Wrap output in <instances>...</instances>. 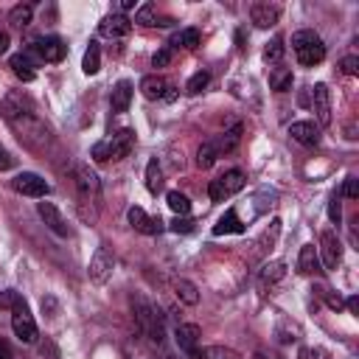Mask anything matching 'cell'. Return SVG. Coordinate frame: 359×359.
Listing matches in <instances>:
<instances>
[{"label":"cell","mask_w":359,"mask_h":359,"mask_svg":"<svg viewBox=\"0 0 359 359\" xmlns=\"http://www.w3.org/2000/svg\"><path fill=\"white\" fill-rule=\"evenodd\" d=\"M309 107L320 126H331V90L325 84H314L309 93Z\"/></svg>","instance_id":"11"},{"label":"cell","mask_w":359,"mask_h":359,"mask_svg":"<svg viewBox=\"0 0 359 359\" xmlns=\"http://www.w3.org/2000/svg\"><path fill=\"white\" fill-rule=\"evenodd\" d=\"M339 70H342L345 76H356V73H359V56H345V59L339 62Z\"/></svg>","instance_id":"42"},{"label":"cell","mask_w":359,"mask_h":359,"mask_svg":"<svg viewBox=\"0 0 359 359\" xmlns=\"http://www.w3.org/2000/svg\"><path fill=\"white\" fill-rule=\"evenodd\" d=\"M132 93H135V87H132V81H126V79H121L115 87H112V95H109V104H112V112H126L129 109V104H132Z\"/></svg>","instance_id":"20"},{"label":"cell","mask_w":359,"mask_h":359,"mask_svg":"<svg viewBox=\"0 0 359 359\" xmlns=\"http://www.w3.org/2000/svg\"><path fill=\"white\" fill-rule=\"evenodd\" d=\"M129 224L137 230V233H143V236H157L160 230H163V222H160V216H149L143 208H137V205H132L129 208Z\"/></svg>","instance_id":"13"},{"label":"cell","mask_w":359,"mask_h":359,"mask_svg":"<svg viewBox=\"0 0 359 359\" xmlns=\"http://www.w3.org/2000/svg\"><path fill=\"white\" fill-rule=\"evenodd\" d=\"M8 65H11V70H14L17 79H22V81H34L36 79V70H34L36 67V59L31 53H25V50L22 53H14Z\"/></svg>","instance_id":"19"},{"label":"cell","mask_w":359,"mask_h":359,"mask_svg":"<svg viewBox=\"0 0 359 359\" xmlns=\"http://www.w3.org/2000/svg\"><path fill=\"white\" fill-rule=\"evenodd\" d=\"M328 219H331L334 224H339V222H342V208H339V194H331V199H328Z\"/></svg>","instance_id":"40"},{"label":"cell","mask_w":359,"mask_h":359,"mask_svg":"<svg viewBox=\"0 0 359 359\" xmlns=\"http://www.w3.org/2000/svg\"><path fill=\"white\" fill-rule=\"evenodd\" d=\"M199 45V31L196 28H182L171 36V48H185V50H194Z\"/></svg>","instance_id":"31"},{"label":"cell","mask_w":359,"mask_h":359,"mask_svg":"<svg viewBox=\"0 0 359 359\" xmlns=\"http://www.w3.org/2000/svg\"><path fill=\"white\" fill-rule=\"evenodd\" d=\"M283 53H286V45H283V36L278 34L272 42H266V48H264V59H266L269 65H280Z\"/></svg>","instance_id":"35"},{"label":"cell","mask_w":359,"mask_h":359,"mask_svg":"<svg viewBox=\"0 0 359 359\" xmlns=\"http://www.w3.org/2000/svg\"><path fill=\"white\" fill-rule=\"evenodd\" d=\"M165 87H168V81H165L163 76H157V73H149V76L140 79V93H143V98H149V101L163 98V95H165Z\"/></svg>","instance_id":"21"},{"label":"cell","mask_w":359,"mask_h":359,"mask_svg":"<svg viewBox=\"0 0 359 359\" xmlns=\"http://www.w3.org/2000/svg\"><path fill=\"white\" fill-rule=\"evenodd\" d=\"M241 188H244V171H241V168H230V171H224L222 177L210 180L208 194H210L213 202H224V199H230L233 194H238Z\"/></svg>","instance_id":"6"},{"label":"cell","mask_w":359,"mask_h":359,"mask_svg":"<svg viewBox=\"0 0 359 359\" xmlns=\"http://www.w3.org/2000/svg\"><path fill=\"white\" fill-rule=\"evenodd\" d=\"M300 359H328V353L320 351V348H303L300 351Z\"/></svg>","instance_id":"45"},{"label":"cell","mask_w":359,"mask_h":359,"mask_svg":"<svg viewBox=\"0 0 359 359\" xmlns=\"http://www.w3.org/2000/svg\"><path fill=\"white\" fill-rule=\"evenodd\" d=\"M317 255H320V266H325L328 272L342 264V241H339V236L334 230H323L320 233Z\"/></svg>","instance_id":"8"},{"label":"cell","mask_w":359,"mask_h":359,"mask_svg":"<svg viewBox=\"0 0 359 359\" xmlns=\"http://www.w3.org/2000/svg\"><path fill=\"white\" fill-rule=\"evenodd\" d=\"M280 17V8L275 3H252L250 6V20L255 28H272Z\"/></svg>","instance_id":"16"},{"label":"cell","mask_w":359,"mask_h":359,"mask_svg":"<svg viewBox=\"0 0 359 359\" xmlns=\"http://www.w3.org/2000/svg\"><path fill=\"white\" fill-rule=\"evenodd\" d=\"M345 137H348V140H356V123H353V121L345 126Z\"/></svg>","instance_id":"50"},{"label":"cell","mask_w":359,"mask_h":359,"mask_svg":"<svg viewBox=\"0 0 359 359\" xmlns=\"http://www.w3.org/2000/svg\"><path fill=\"white\" fill-rule=\"evenodd\" d=\"M297 269H300L303 275H314V272H320V255H317V247H314V244H303V247H300Z\"/></svg>","instance_id":"23"},{"label":"cell","mask_w":359,"mask_h":359,"mask_svg":"<svg viewBox=\"0 0 359 359\" xmlns=\"http://www.w3.org/2000/svg\"><path fill=\"white\" fill-rule=\"evenodd\" d=\"M0 359H14V353H11V348H8V342L0 337Z\"/></svg>","instance_id":"49"},{"label":"cell","mask_w":359,"mask_h":359,"mask_svg":"<svg viewBox=\"0 0 359 359\" xmlns=\"http://www.w3.org/2000/svg\"><path fill=\"white\" fill-rule=\"evenodd\" d=\"M199 337H202V331H199V325H194V323H182V325H177V331H174V339H177L180 351L188 353V359L196 353Z\"/></svg>","instance_id":"15"},{"label":"cell","mask_w":359,"mask_h":359,"mask_svg":"<svg viewBox=\"0 0 359 359\" xmlns=\"http://www.w3.org/2000/svg\"><path fill=\"white\" fill-rule=\"evenodd\" d=\"M107 143H109V160H123L135 149V132L132 129H118Z\"/></svg>","instance_id":"17"},{"label":"cell","mask_w":359,"mask_h":359,"mask_svg":"<svg viewBox=\"0 0 359 359\" xmlns=\"http://www.w3.org/2000/svg\"><path fill=\"white\" fill-rule=\"evenodd\" d=\"M323 294H325V300H328L331 309H337V311L342 309V297H339V294H331V292H325V289H323Z\"/></svg>","instance_id":"47"},{"label":"cell","mask_w":359,"mask_h":359,"mask_svg":"<svg viewBox=\"0 0 359 359\" xmlns=\"http://www.w3.org/2000/svg\"><path fill=\"white\" fill-rule=\"evenodd\" d=\"M342 196H348V199H359V180H356V177H345Z\"/></svg>","instance_id":"43"},{"label":"cell","mask_w":359,"mask_h":359,"mask_svg":"<svg viewBox=\"0 0 359 359\" xmlns=\"http://www.w3.org/2000/svg\"><path fill=\"white\" fill-rule=\"evenodd\" d=\"M14 297H17V292H14V289H6V292H0V309H11Z\"/></svg>","instance_id":"46"},{"label":"cell","mask_w":359,"mask_h":359,"mask_svg":"<svg viewBox=\"0 0 359 359\" xmlns=\"http://www.w3.org/2000/svg\"><path fill=\"white\" fill-rule=\"evenodd\" d=\"M11 165H14V157H8L6 149H0V171H8Z\"/></svg>","instance_id":"48"},{"label":"cell","mask_w":359,"mask_h":359,"mask_svg":"<svg viewBox=\"0 0 359 359\" xmlns=\"http://www.w3.org/2000/svg\"><path fill=\"white\" fill-rule=\"evenodd\" d=\"M283 275H286V261H269V264L261 266L258 283H261V289H266V286H275Z\"/></svg>","instance_id":"24"},{"label":"cell","mask_w":359,"mask_h":359,"mask_svg":"<svg viewBox=\"0 0 359 359\" xmlns=\"http://www.w3.org/2000/svg\"><path fill=\"white\" fill-rule=\"evenodd\" d=\"M135 22H140V25H157V6L154 3H143L135 11Z\"/></svg>","instance_id":"37"},{"label":"cell","mask_w":359,"mask_h":359,"mask_svg":"<svg viewBox=\"0 0 359 359\" xmlns=\"http://www.w3.org/2000/svg\"><path fill=\"white\" fill-rule=\"evenodd\" d=\"M171 289H174L177 300H182L185 306H196L199 303V289L191 280H185V278H174L171 280Z\"/></svg>","instance_id":"26"},{"label":"cell","mask_w":359,"mask_h":359,"mask_svg":"<svg viewBox=\"0 0 359 359\" xmlns=\"http://www.w3.org/2000/svg\"><path fill=\"white\" fill-rule=\"evenodd\" d=\"M8 311H11V328H14L17 339L20 342H34L36 339V323H34V314H31L28 303L17 294Z\"/></svg>","instance_id":"5"},{"label":"cell","mask_w":359,"mask_h":359,"mask_svg":"<svg viewBox=\"0 0 359 359\" xmlns=\"http://www.w3.org/2000/svg\"><path fill=\"white\" fill-rule=\"evenodd\" d=\"M163 98H165V101H174V98H177V90H174V87L168 84V87H165V95H163Z\"/></svg>","instance_id":"52"},{"label":"cell","mask_w":359,"mask_h":359,"mask_svg":"<svg viewBox=\"0 0 359 359\" xmlns=\"http://www.w3.org/2000/svg\"><path fill=\"white\" fill-rule=\"evenodd\" d=\"M165 202H168V208H171L177 216H188V213H191V199H188L185 194H180V191H168V194H165Z\"/></svg>","instance_id":"34"},{"label":"cell","mask_w":359,"mask_h":359,"mask_svg":"<svg viewBox=\"0 0 359 359\" xmlns=\"http://www.w3.org/2000/svg\"><path fill=\"white\" fill-rule=\"evenodd\" d=\"M0 112H3V118L14 126L17 137H20L28 149L45 151V146H48V140H50V132H48V126L34 115V109H31L22 98L8 95V98L0 104Z\"/></svg>","instance_id":"1"},{"label":"cell","mask_w":359,"mask_h":359,"mask_svg":"<svg viewBox=\"0 0 359 359\" xmlns=\"http://www.w3.org/2000/svg\"><path fill=\"white\" fill-rule=\"evenodd\" d=\"M191 359H244V356L227 345H205V348H196Z\"/></svg>","instance_id":"25"},{"label":"cell","mask_w":359,"mask_h":359,"mask_svg":"<svg viewBox=\"0 0 359 359\" xmlns=\"http://www.w3.org/2000/svg\"><path fill=\"white\" fill-rule=\"evenodd\" d=\"M348 309L356 314V311H359V300H356V297H348Z\"/></svg>","instance_id":"53"},{"label":"cell","mask_w":359,"mask_h":359,"mask_svg":"<svg viewBox=\"0 0 359 359\" xmlns=\"http://www.w3.org/2000/svg\"><path fill=\"white\" fill-rule=\"evenodd\" d=\"M36 213L42 216V222L48 224L50 233H56V236H70V227H67V222L62 219V213H59V208H56L53 202H36Z\"/></svg>","instance_id":"14"},{"label":"cell","mask_w":359,"mask_h":359,"mask_svg":"<svg viewBox=\"0 0 359 359\" xmlns=\"http://www.w3.org/2000/svg\"><path fill=\"white\" fill-rule=\"evenodd\" d=\"M208 81H210V73H208V70H196V73L188 79L185 90H188V93H202V90L208 87Z\"/></svg>","instance_id":"38"},{"label":"cell","mask_w":359,"mask_h":359,"mask_svg":"<svg viewBox=\"0 0 359 359\" xmlns=\"http://www.w3.org/2000/svg\"><path fill=\"white\" fill-rule=\"evenodd\" d=\"M132 306H135V320H137L140 334L160 345V342H163V320H160V314H157V311L151 309V303H149L146 297H140V294L132 297Z\"/></svg>","instance_id":"4"},{"label":"cell","mask_w":359,"mask_h":359,"mask_svg":"<svg viewBox=\"0 0 359 359\" xmlns=\"http://www.w3.org/2000/svg\"><path fill=\"white\" fill-rule=\"evenodd\" d=\"M76 191H79L81 219L93 222L98 216V205H101V182H98V174L84 163L76 165Z\"/></svg>","instance_id":"2"},{"label":"cell","mask_w":359,"mask_h":359,"mask_svg":"<svg viewBox=\"0 0 359 359\" xmlns=\"http://www.w3.org/2000/svg\"><path fill=\"white\" fill-rule=\"evenodd\" d=\"M146 188H149V194H160L163 191V171H160L157 160L146 163Z\"/></svg>","instance_id":"33"},{"label":"cell","mask_w":359,"mask_h":359,"mask_svg":"<svg viewBox=\"0 0 359 359\" xmlns=\"http://www.w3.org/2000/svg\"><path fill=\"white\" fill-rule=\"evenodd\" d=\"M11 188H14L17 194L34 196V199H42V196L50 194V185H48L39 174H34V171H20V174L11 180Z\"/></svg>","instance_id":"10"},{"label":"cell","mask_w":359,"mask_h":359,"mask_svg":"<svg viewBox=\"0 0 359 359\" xmlns=\"http://www.w3.org/2000/svg\"><path fill=\"white\" fill-rule=\"evenodd\" d=\"M90 157H93L95 163H107V160H109V143H107V140H98V143L90 149Z\"/></svg>","instance_id":"39"},{"label":"cell","mask_w":359,"mask_h":359,"mask_svg":"<svg viewBox=\"0 0 359 359\" xmlns=\"http://www.w3.org/2000/svg\"><path fill=\"white\" fill-rule=\"evenodd\" d=\"M292 50H294V56H297V62H300L303 67H314V65H320V62L325 59V45H323V39H320L314 31H309V28L292 34Z\"/></svg>","instance_id":"3"},{"label":"cell","mask_w":359,"mask_h":359,"mask_svg":"<svg viewBox=\"0 0 359 359\" xmlns=\"http://www.w3.org/2000/svg\"><path fill=\"white\" fill-rule=\"evenodd\" d=\"M227 233H244V224H241V219H238V213L233 208H227L219 216V222L213 224V236H227Z\"/></svg>","instance_id":"22"},{"label":"cell","mask_w":359,"mask_h":359,"mask_svg":"<svg viewBox=\"0 0 359 359\" xmlns=\"http://www.w3.org/2000/svg\"><path fill=\"white\" fill-rule=\"evenodd\" d=\"M216 140V149H219V154H227V151H233L236 146H238V140H241V123H233L224 135H219V137H213Z\"/></svg>","instance_id":"28"},{"label":"cell","mask_w":359,"mask_h":359,"mask_svg":"<svg viewBox=\"0 0 359 359\" xmlns=\"http://www.w3.org/2000/svg\"><path fill=\"white\" fill-rule=\"evenodd\" d=\"M81 70H84L87 76H95V73L101 70V48H98V42H90V45H87L84 59H81Z\"/></svg>","instance_id":"30"},{"label":"cell","mask_w":359,"mask_h":359,"mask_svg":"<svg viewBox=\"0 0 359 359\" xmlns=\"http://www.w3.org/2000/svg\"><path fill=\"white\" fill-rule=\"evenodd\" d=\"M31 17H34V6H31V3H20V6H14V8L8 11V22H11V28H17V31H22V28L31 22Z\"/></svg>","instance_id":"29"},{"label":"cell","mask_w":359,"mask_h":359,"mask_svg":"<svg viewBox=\"0 0 359 359\" xmlns=\"http://www.w3.org/2000/svg\"><path fill=\"white\" fill-rule=\"evenodd\" d=\"M168 62H171V48L157 50V53H154V59H151V65H154V67H165Z\"/></svg>","instance_id":"44"},{"label":"cell","mask_w":359,"mask_h":359,"mask_svg":"<svg viewBox=\"0 0 359 359\" xmlns=\"http://www.w3.org/2000/svg\"><path fill=\"white\" fill-rule=\"evenodd\" d=\"M132 6H135V0H123V3H121V11H126V8H132Z\"/></svg>","instance_id":"54"},{"label":"cell","mask_w":359,"mask_h":359,"mask_svg":"<svg viewBox=\"0 0 359 359\" xmlns=\"http://www.w3.org/2000/svg\"><path fill=\"white\" fill-rule=\"evenodd\" d=\"M112 269H115V255L109 252L107 244H98V250L90 258V269H87L90 272V280L98 283V286H104L112 278Z\"/></svg>","instance_id":"9"},{"label":"cell","mask_w":359,"mask_h":359,"mask_svg":"<svg viewBox=\"0 0 359 359\" xmlns=\"http://www.w3.org/2000/svg\"><path fill=\"white\" fill-rule=\"evenodd\" d=\"M278 233H280V219H272V222H269V227L261 233V238H258V244H255V247H258V252H266V250L275 244Z\"/></svg>","instance_id":"36"},{"label":"cell","mask_w":359,"mask_h":359,"mask_svg":"<svg viewBox=\"0 0 359 359\" xmlns=\"http://www.w3.org/2000/svg\"><path fill=\"white\" fill-rule=\"evenodd\" d=\"M292 67H283V65H278V67H272L269 70V87L275 90V93H286V90H292Z\"/></svg>","instance_id":"27"},{"label":"cell","mask_w":359,"mask_h":359,"mask_svg":"<svg viewBox=\"0 0 359 359\" xmlns=\"http://www.w3.org/2000/svg\"><path fill=\"white\" fill-rule=\"evenodd\" d=\"M25 53H31L36 62H62L67 53V45L59 36H42V39H34L25 48Z\"/></svg>","instance_id":"7"},{"label":"cell","mask_w":359,"mask_h":359,"mask_svg":"<svg viewBox=\"0 0 359 359\" xmlns=\"http://www.w3.org/2000/svg\"><path fill=\"white\" fill-rule=\"evenodd\" d=\"M129 31H132V20L126 14H121V11L107 14L98 22V34L101 36H109V39H123V36H129Z\"/></svg>","instance_id":"12"},{"label":"cell","mask_w":359,"mask_h":359,"mask_svg":"<svg viewBox=\"0 0 359 359\" xmlns=\"http://www.w3.org/2000/svg\"><path fill=\"white\" fill-rule=\"evenodd\" d=\"M8 50V34L6 31H0V56Z\"/></svg>","instance_id":"51"},{"label":"cell","mask_w":359,"mask_h":359,"mask_svg":"<svg viewBox=\"0 0 359 359\" xmlns=\"http://www.w3.org/2000/svg\"><path fill=\"white\" fill-rule=\"evenodd\" d=\"M194 224H196V222H194L191 216H177L168 227H171L174 233H191V230H194Z\"/></svg>","instance_id":"41"},{"label":"cell","mask_w":359,"mask_h":359,"mask_svg":"<svg viewBox=\"0 0 359 359\" xmlns=\"http://www.w3.org/2000/svg\"><path fill=\"white\" fill-rule=\"evenodd\" d=\"M219 157H222V154H219V149H216V140H205V143L199 146V151H196V165H199V168H210Z\"/></svg>","instance_id":"32"},{"label":"cell","mask_w":359,"mask_h":359,"mask_svg":"<svg viewBox=\"0 0 359 359\" xmlns=\"http://www.w3.org/2000/svg\"><path fill=\"white\" fill-rule=\"evenodd\" d=\"M289 135H292V140H297L303 146H317L320 143V129L311 121H294L289 126Z\"/></svg>","instance_id":"18"}]
</instances>
